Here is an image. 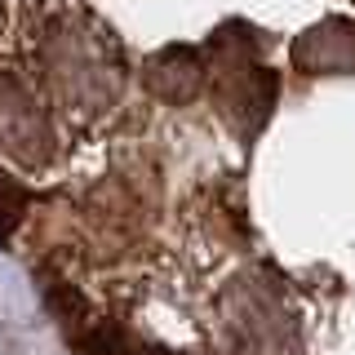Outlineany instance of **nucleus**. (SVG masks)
I'll return each mask as SVG.
<instances>
[{
	"label": "nucleus",
	"mask_w": 355,
	"mask_h": 355,
	"mask_svg": "<svg viewBox=\"0 0 355 355\" xmlns=\"http://www.w3.org/2000/svg\"><path fill=\"white\" fill-rule=\"evenodd\" d=\"M76 347H85V355H151V351L133 347L120 329H94V333H85V342H76Z\"/></svg>",
	"instance_id": "f257e3e1"
}]
</instances>
